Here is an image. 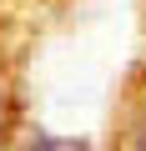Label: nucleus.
<instances>
[{
  "label": "nucleus",
  "mask_w": 146,
  "mask_h": 151,
  "mask_svg": "<svg viewBox=\"0 0 146 151\" xmlns=\"http://www.w3.org/2000/svg\"><path fill=\"white\" fill-rule=\"evenodd\" d=\"M136 151H146V111H141V126H136Z\"/></svg>",
  "instance_id": "2"
},
{
  "label": "nucleus",
  "mask_w": 146,
  "mask_h": 151,
  "mask_svg": "<svg viewBox=\"0 0 146 151\" xmlns=\"http://www.w3.org/2000/svg\"><path fill=\"white\" fill-rule=\"evenodd\" d=\"M30 151H91L86 141H60V136H40V141H30Z\"/></svg>",
  "instance_id": "1"
}]
</instances>
